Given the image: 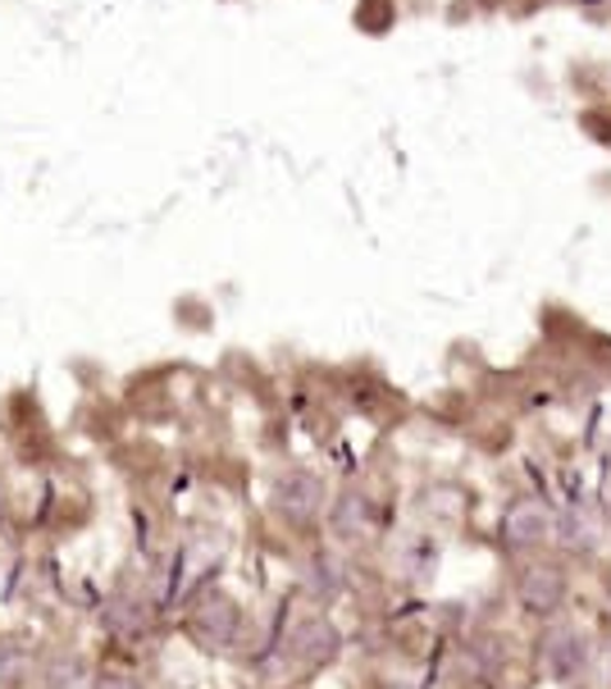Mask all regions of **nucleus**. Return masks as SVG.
Listing matches in <instances>:
<instances>
[{
	"mask_svg": "<svg viewBox=\"0 0 611 689\" xmlns=\"http://www.w3.org/2000/svg\"><path fill=\"white\" fill-rule=\"evenodd\" d=\"M320 480L315 475H288L283 484H279V507L292 516V521H306L315 507H320Z\"/></svg>",
	"mask_w": 611,
	"mask_h": 689,
	"instance_id": "f257e3e1",
	"label": "nucleus"
},
{
	"mask_svg": "<svg viewBox=\"0 0 611 689\" xmlns=\"http://www.w3.org/2000/svg\"><path fill=\"white\" fill-rule=\"evenodd\" d=\"M520 598L529 603V607H539V611H548V607H557V598H561V576L552 566H539V570H525V580H520Z\"/></svg>",
	"mask_w": 611,
	"mask_h": 689,
	"instance_id": "20e7f679",
	"label": "nucleus"
},
{
	"mask_svg": "<svg viewBox=\"0 0 611 689\" xmlns=\"http://www.w3.org/2000/svg\"><path fill=\"white\" fill-rule=\"evenodd\" d=\"M234 626H238V607L228 603V598L215 594V598L201 603V621H197V635H201V639H210V644H228Z\"/></svg>",
	"mask_w": 611,
	"mask_h": 689,
	"instance_id": "7ed1b4c3",
	"label": "nucleus"
},
{
	"mask_svg": "<svg viewBox=\"0 0 611 689\" xmlns=\"http://www.w3.org/2000/svg\"><path fill=\"white\" fill-rule=\"evenodd\" d=\"M101 689H133V685H124V680H101Z\"/></svg>",
	"mask_w": 611,
	"mask_h": 689,
	"instance_id": "423d86ee",
	"label": "nucleus"
},
{
	"mask_svg": "<svg viewBox=\"0 0 611 689\" xmlns=\"http://www.w3.org/2000/svg\"><path fill=\"white\" fill-rule=\"evenodd\" d=\"M543 507H534V503H520V507H511L507 512V521H503V534H507V544L511 548H529V544H539L543 539Z\"/></svg>",
	"mask_w": 611,
	"mask_h": 689,
	"instance_id": "f03ea898",
	"label": "nucleus"
},
{
	"mask_svg": "<svg viewBox=\"0 0 611 689\" xmlns=\"http://www.w3.org/2000/svg\"><path fill=\"white\" fill-rule=\"evenodd\" d=\"M297 654L301 658H311V662H324V658H333V648H338V635H333V626H324V621H311L301 635H297Z\"/></svg>",
	"mask_w": 611,
	"mask_h": 689,
	"instance_id": "39448f33",
	"label": "nucleus"
}]
</instances>
